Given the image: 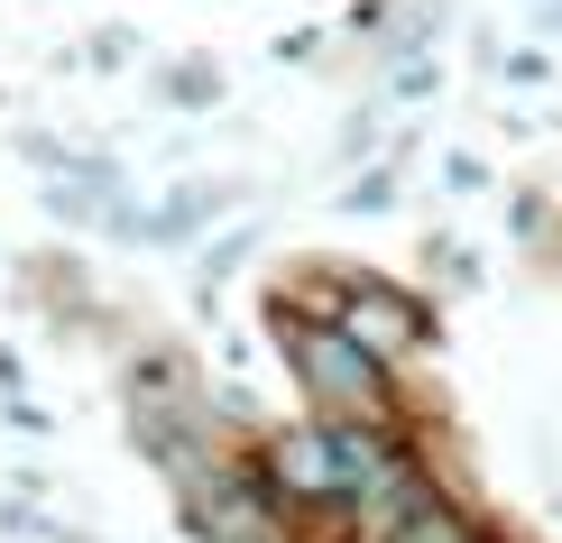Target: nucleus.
Returning a JSON list of instances; mask_svg holds the SVG:
<instances>
[{
    "instance_id": "1",
    "label": "nucleus",
    "mask_w": 562,
    "mask_h": 543,
    "mask_svg": "<svg viewBox=\"0 0 562 543\" xmlns=\"http://www.w3.org/2000/svg\"><path fill=\"white\" fill-rule=\"evenodd\" d=\"M295 377L341 415H379V360L350 332H295Z\"/></svg>"
},
{
    "instance_id": "2",
    "label": "nucleus",
    "mask_w": 562,
    "mask_h": 543,
    "mask_svg": "<svg viewBox=\"0 0 562 543\" xmlns=\"http://www.w3.org/2000/svg\"><path fill=\"white\" fill-rule=\"evenodd\" d=\"M341 332L360 341L369 360H387V350H415V341H425V304L396 295V286H360V295H341Z\"/></svg>"
},
{
    "instance_id": "3",
    "label": "nucleus",
    "mask_w": 562,
    "mask_h": 543,
    "mask_svg": "<svg viewBox=\"0 0 562 543\" xmlns=\"http://www.w3.org/2000/svg\"><path fill=\"white\" fill-rule=\"evenodd\" d=\"M396 543H480V534L461 525V516H442V507H415V516H406V534H396Z\"/></svg>"
}]
</instances>
